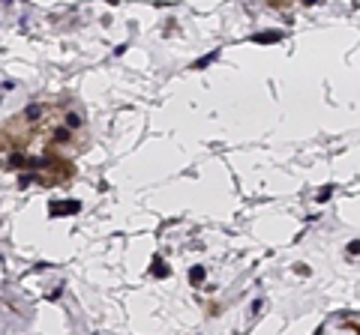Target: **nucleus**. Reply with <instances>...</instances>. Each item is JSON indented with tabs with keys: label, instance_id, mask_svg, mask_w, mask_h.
I'll use <instances>...</instances> for the list:
<instances>
[{
	"label": "nucleus",
	"instance_id": "f257e3e1",
	"mask_svg": "<svg viewBox=\"0 0 360 335\" xmlns=\"http://www.w3.org/2000/svg\"><path fill=\"white\" fill-rule=\"evenodd\" d=\"M201 278H204V270H201V267H192V270H189V281H192V285H198Z\"/></svg>",
	"mask_w": 360,
	"mask_h": 335
},
{
	"label": "nucleus",
	"instance_id": "f03ea898",
	"mask_svg": "<svg viewBox=\"0 0 360 335\" xmlns=\"http://www.w3.org/2000/svg\"><path fill=\"white\" fill-rule=\"evenodd\" d=\"M153 272H156V275H168V270H165L162 257H156V260H153Z\"/></svg>",
	"mask_w": 360,
	"mask_h": 335
},
{
	"label": "nucleus",
	"instance_id": "7ed1b4c3",
	"mask_svg": "<svg viewBox=\"0 0 360 335\" xmlns=\"http://www.w3.org/2000/svg\"><path fill=\"white\" fill-rule=\"evenodd\" d=\"M258 42H276L279 39V33H261V36H255Z\"/></svg>",
	"mask_w": 360,
	"mask_h": 335
},
{
	"label": "nucleus",
	"instance_id": "20e7f679",
	"mask_svg": "<svg viewBox=\"0 0 360 335\" xmlns=\"http://www.w3.org/2000/svg\"><path fill=\"white\" fill-rule=\"evenodd\" d=\"M330 195H333V186H324V189L318 191V195H315V198H318V201H327Z\"/></svg>",
	"mask_w": 360,
	"mask_h": 335
},
{
	"label": "nucleus",
	"instance_id": "39448f33",
	"mask_svg": "<svg viewBox=\"0 0 360 335\" xmlns=\"http://www.w3.org/2000/svg\"><path fill=\"white\" fill-rule=\"evenodd\" d=\"M216 57H219V54H216V51H213V54H207V57H201V60H195V66L201 69V66H207V63H213Z\"/></svg>",
	"mask_w": 360,
	"mask_h": 335
},
{
	"label": "nucleus",
	"instance_id": "423d86ee",
	"mask_svg": "<svg viewBox=\"0 0 360 335\" xmlns=\"http://www.w3.org/2000/svg\"><path fill=\"white\" fill-rule=\"evenodd\" d=\"M66 123H69V129H78L81 126V117L78 114H69V117H66Z\"/></svg>",
	"mask_w": 360,
	"mask_h": 335
},
{
	"label": "nucleus",
	"instance_id": "0eeeda50",
	"mask_svg": "<svg viewBox=\"0 0 360 335\" xmlns=\"http://www.w3.org/2000/svg\"><path fill=\"white\" fill-rule=\"evenodd\" d=\"M306 3H309V6H312V3H315V0H306Z\"/></svg>",
	"mask_w": 360,
	"mask_h": 335
}]
</instances>
